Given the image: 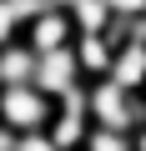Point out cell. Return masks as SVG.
I'll list each match as a JSON object with an SVG mask.
<instances>
[{
  "instance_id": "1",
  "label": "cell",
  "mask_w": 146,
  "mask_h": 151,
  "mask_svg": "<svg viewBox=\"0 0 146 151\" xmlns=\"http://www.w3.org/2000/svg\"><path fill=\"white\" fill-rule=\"evenodd\" d=\"M86 116L91 126H111V131H136L141 126V96L121 91L116 81H86Z\"/></svg>"
},
{
  "instance_id": "2",
  "label": "cell",
  "mask_w": 146,
  "mask_h": 151,
  "mask_svg": "<svg viewBox=\"0 0 146 151\" xmlns=\"http://www.w3.org/2000/svg\"><path fill=\"white\" fill-rule=\"evenodd\" d=\"M50 111H55V101H50L45 91H35L30 81H25V86H0V126H5L10 136H20V131H45Z\"/></svg>"
},
{
  "instance_id": "3",
  "label": "cell",
  "mask_w": 146,
  "mask_h": 151,
  "mask_svg": "<svg viewBox=\"0 0 146 151\" xmlns=\"http://www.w3.org/2000/svg\"><path fill=\"white\" fill-rule=\"evenodd\" d=\"M45 131H50L55 151H81V141H86V131H91V116H86V86L65 91V96L55 101V111H50Z\"/></svg>"
},
{
  "instance_id": "4",
  "label": "cell",
  "mask_w": 146,
  "mask_h": 151,
  "mask_svg": "<svg viewBox=\"0 0 146 151\" xmlns=\"http://www.w3.org/2000/svg\"><path fill=\"white\" fill-rule=\"evenodd\" d=\"M30 86H35V91H45L50 101H60L65 91L86 86V81H81V65H76V55H70V45L35 55V76H30Z\"/></svg>"
},
{
  "instance_id": "5",
  "label": "cell",
  "mask_w": 146,
  "mask_h": 151,
  "mask_svg": "<svg viewBox=\"0 0 146 151\" xmlns=\"http://www.w3.org/2000/svg\"><path fill=\"white\" fill-rule=\"evenodd\" d=\"M20 40H25L35 55H45V50H60V45H70V40H76V25H70V15H65V10H55V5H40V10L25 20Z\"/></svg>"
},
{
  "instance_id": "6",
  "label": "cell",
  "mask_w": 146,
  "mask_h": 151,
  "mask_svg": "<svg viewBox=\"0 0 146 151\" xmlns=\"http://www.w3.org/2000/svg\"><path fill=\"white\" fill-rule=\"evenodd\" d=\"M70 55H76V65H81V81H101V76L111 70L116 40H111L106 30H86V35L70 40Z\"/></svg>"
},
{
  "instance_id": "7",
  "label": "cell",
  "mask_w": 146,
  "mask_h": 151,
  "mask_svg": "<svg viewBox=\"0 0 146 151\" xmlns=\"http://www.w3.org/2000/svg\"><path fill=\"white\" fill-rule=\"evenodd\" d=\"M106 81H116L121 91H136V96L146 91V45H141V40H121V45H116Z\"/></svg>"
},
{
  "instance_id": "8",
  "label": "cell",
  "mask_w": 146,
  "mask_h": 151,
  "mask_svg": "<svg viewBox=\"0 0 146 151\" xmlns=\"http://www.w3.org/2000/svg\"><path fill=\"white\" fill-rule=\"evenodd\" d=\"M35 76V50L15 35V40H5L0 45V86H25Z\"/></svg>"
},
{
  "instance_id": "9",
  "label": "cell",
  "mask_w": 146,
  "mask_h": 151,
  "mask_svg": "<svg viewBox=\"0 0 146 151\" xmlns=\"http://www.w3.org/2000/svg\"><path fill=\"white\" fill-rule=\"evenodd\" d=\"M65 15H70V25H76V35H86V30H111V5H106V0H70Z\"/></svg>"
},
{
  "instance_id": "10",
  "label": "cell",
  "mask_w": 146,
  "mask_h": 151,
  "mask_svg": "<svg viewBox=\"0 0 146 151\" xmlns=\"http://www.w3.org/2000/svg\"><path fill=\"white\" fill-rule=\"evenodd\" d=\"M81 151H131V131H111V126H91Z\"/></svg>"
},
{
  "instance_id": "11",
  "label": "cell",
  "mask_w": 146,
  "mask_h": 151,
  "mask_svg": "<svg viewBox=\"0 0 146 151\" xmlns=\"http://www.w3.org/2000/svg\"><path fill=\"white\" fill-rule=\"evenodd\" d=\"M10 151H55V141H50V131H20V136H10Z\"/></svg>"
},
{
  "instance_id": "12",
  "label": "cell",
  "mask_w": 146,
  "mask_h": 151,
  "mask_svg": "<svg viewBox=\"0 0 146 151\" xmlns=\"http://www.w3.org/2000/svg\"><path fill=\"white\" fill-rule=\"evenodd\" d=\"M20 35V15H15V5H10V0H0V45H5V40H15Z\"/></svg>"
},
{
  "instance_id": "13",
  "label": "cell",
  "mask_w": 146,
  "mask_h": 151,
  "mask_svg": "<svg viewBox=\"0 0 146 151\" xmlns=\"http://www.w3.org/2000/svg\"><path fill=\"white\" fill-rule=\"evenodd\" d=\"M111 5V20H136V15H146V0H106Z\"/></svg>"
},
{
  "instance_id": "14",
  "label": "cell",
  "mask_w": 146,
  "mask_h": 151,
  "mask_svg": "<svg viewBox=\"0 0 146 151\" xmlns=\"http://www.w3.org/2000/svg\"><path fill=\"white\" fill-rule=\"evenodd\" d=\"M131 151H146V121H141V126L131 131Z\"/></svg>"
},
{
  "instance_id": "15",
  "label": "cell",
  "mask_w": 146,
  "mask_h": 151,
  "mask_svg": "<svg viewBox=\"0 0 146 151\" xmlns=\"http://www.w3.org/2000/svg\"><path fill=\"white\" fill-rule=\"evenodd\" d=\"M0 151H10V131L5 126H0Z\"/></svg>"
},
{
  "instance_id": "16",
  "label": "cell",
  "mask_w": 146,
  "mask_h": 151,
  "mask_svg": "<svg viewBox=\"0 0 146 151\" xmlns=\"http://www.w3.org/2000/svg\"><path fill=\"white\" fill-rule=\"evenodd\" d=\"M141 121H146V91H141Z\"/></svg>"
}]
</instances>
